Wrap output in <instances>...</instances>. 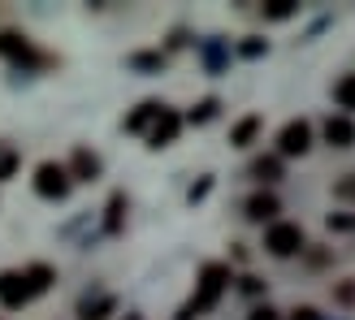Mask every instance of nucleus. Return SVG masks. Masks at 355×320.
Masks as SVG:
<instances>
[{
	"label": "nucleus",
	"instance_id": "1",
	"mask_svg": "<svg viewBox=\"0 0 355 320\" xmlns=\"http://www.w3.org/2000/svg\"><path fill=\"white\" fill-rule=\"evenodd\" d=\"M230 281H234V273H230V264H204L200 269V281H195V299H191V316H204L221 303V294L230 290Z\"/></svg>",
	"mask_w": 355,
	"mask_h": 320
},
{
	"label": "nucleus",
	"instance_id": "2",
	"mask_svg": "<svg viewBox=\"0 0 355 320\" xmlns=\"http://www.w3.org/2000/svg\"><path fill=\"white\" fill-rule=\"evenodd\" d=\"M264 247H269V256H277V260L299 256L304 251V229H299L295 221H273L269 234H264Z\"/></svg>",
	"mask_w": 355,
	"mask_h": 320
},
{
	"label": "nucleus",
	"instance_id": "3",
	"mask_svg": "<svg viewBox=\"0 0 355 320\" xmlns=\"http://www.w3.org/2000/svg\"><path fill=\"white\" fill-rule=\"evenodd\" d=\"M69 173H65V165H57V160H44L40 169H35V190L44 195V199H65L69 195Z\"/></svg>",
	"mask_w": 355,
	"mask_h": 320
},
{
	"label": "nucleus",
	"instance_id": "4",
	"mask_svg": "<svg viewBox=\"0 0 355 320\" xmlns=\"http://www.w3.org/2000/svg\"><path fill=\"white\" fill-rule=\"evenodd\" d=\"M0 57H9L13 65H22V69L44 65V57L35 52V44L26 39V35H17V30H0Z\"/></svg>",
	"mask_w": 355,
	"mask_h": 320
},
{
	"label": "nucleus",
	"instance_id": "5",
	"mask_svg": "<svg viewBox=\"0 0 355 320\" xmlns=\"http://www.w3.org/2000/svg\"><path fill=\"white\" fill-rule=\"evenodd\" d=\"M312 148V126L304 117L299 121H286L282 126V134H277V156H304Z\"/></svg>",
	"mask_w": 355,
	"mask_h": 320
},
{
	"label": "nucleus",
	"instance_id": "6",
	"mask_svg": "<svg viewBox=\"0 0 355 320\" xmlns=\"http://www.w3.org/2000/svg\"><path fill=\"white\" fill-rule=\"evenodd\" d=\"M31 286H26V277L22 273H0V308H9V312H17V308H26L31 303Z\"/></svg>",
	"mask_w": 355,
	"mask_h": 320
},
{
	"label": "nucleus",
	"instance_id": "7",
	"mask_svg": "<svg viewBox=\"0 0 355 320\" xmlns=\"http://www.w3.org/2000/svg\"><path fill=\"white\" fill-rule=\"evenodd\" d=\"M178 130H182V117H178L173 109H165V104H161L156 121L148 126V143H152V148H169L173 139H178Z\"/></svg>",
	"mask_w": 355,
	"mask_h": 320
},
{
	"label": "nucleus",
	"instance_id": "8",
	"mask_svg": "<svg viewBox=\"0 0 355 320\" xmlns=\"http://www.w3.org/2000/svg\"><path fill=\"white\" fill-rule=\"evenodd\" d=\"M321 134H325V143L329 148H355V121L347 117V113H338V117H325V126H321Z\"/></svg>",
	"mask_w": 355,
	"mask_h": 320
},
{
	"label": "nucleus",
	"instance_id": "9",
	"mask_svg": "<svg viewBox=\"0 0 355 320\" xmlns=\"http://www.w3.org/2000/svg\"><path fill=\"white\" fill-rule=\"evenodd\" d=\"M65 173H69V182H96V177H100V156L87 152V148H78Z\"/></svg>",
	"mask_w": 355,
	"mask_h": 320
},
{
	"label": "nucleus",
	"instance_id": "10",
	"mask_svg": "<svg viewBox=\"0 0 355 320\" xmlns=\"http://www.w3.org/2000/svg\"><path fill=\"white\" fill-rule=\"evenodd\" d=\"M277 212H282V204H277V195H269V190H260V195L247 199V217H252V221H273Z\"/></svg>",
	"mask_w": 355,
	"mask_h": 320
},
{
	"label": "nucleus",
	"instance_id": "11",
	"mask_svg": "<svg viewBox=\"0 0 355 320\" xmlns=\"http://www.w3.org/2000/svg\"><path fill=\"white\" fill-rule=\"evenodd\" d=\"M260 126H264V117H260V113H252V117H243L239 126L230 130V143H234V148H247V143H252V139L260 134Z\"/></svg>",
	"mask_w": 355,
	"mask_h": 320
},
{
	"label": "nucleus",
	"instance_id": "12",
	"mask_svg": "<svg viewBox=\"0 0 355 320\" xmlns=\"http://www.w3.org/2000/svg\"><path fill=\"white\" fill-rule=\"evenodd\" d=\"M156 113H161V104H156V100H144V104H139V109H135V113L126 117V130H130V134L148 130L152 121H156Z\"/></svg>",
	"mask_w": 355,
	"mask_h": 320
},
{
	"label": "nucleus",
	"instance_id": "13",
	"mask_svg": "<svg viewBox=\"0 0 355 320\" xmlns=\"http://www.w3.org/2000/svg\"><path fill=\"white\" fill-rule=\"evenodd\" d=\"M22 277H26V286H31V294H44V290L52 286V281H57V273H52L48 264H31V269H26Z\"/></svg>",
	"mask_w": 355,
	"mask_h": 320
},
{
	"label": "nucleus",
	"instance_id": "14",
	"mask_svg": "<svg viewBox=\"0 0 355 320\" xmlns=\"http://www.w3.org/2000/svg\"><path fill=\"white\" fill-rule=\"evenodd\" d=\"M252 177H256V182H277V177H282V156H260V160H252Z\"/></svg>",
	"mask_w": 355,
	"mask_h": 320
},
{
	"label": "nucleus",
	"instance_id": "15",
	"mask_svg": "<svg viewBox=\"0 0 355 320\" xmlns=\"http://www.w3.org/2000/svg\"><path fill=\"white\" fill-rule=\"evenodd\" d=\"M334 100H338V109L355 113V74H343L338 87H334Z\"/></svg>",
	"mask_w": 355,
	"mask_h": 320
},
{
	"label": "nucleus",
	"instance_id": "16",
	"mask_svg": "<svg viewBox=\"0 0 355 320\" xmlns=\"http://www.w3.org/2000/svg\"><path fill=\"white\" fill-rule=\"evenodd\" d=\"M217 109H221V104L208 96V100H200V104L191 109V117H187V121H191V126H204V121H212V117H217Z\"/></svg>",
	"mask_w": 355,
	"mask_h": 320
},
{
	"label": "nucleus",
	"instance_id": "17",
	"mask_svg": "<svg viewBox=\"0 0 355 320\" xmlns=\"http://www.w3.org/2000/svg\"><path fill=\"white\" fill-rule=\"evenodd\" d=\"M104 312H113V299L104 294L100 303H83V320H104Z\"/></svg>",
	"mask_w": 355,
	"mask_h": 320
},
{
	"label": "nucleus",
	"instance_id": "18",
	"mask_svg": "<svg viewBox=\"0 0 355 320\" xmlns=\"http://www.w3.org/2000/svg\"><path fill=\"white\" fill-rule=\"evenodd\" d=\"M295 5L291 0H273V5H264V17H273V22H282V17H291Z\"/></svg>",
	"mask_w": 355,
	"mask_h": 320
},
{
	"label": "nucleus",
	"instance_id": "19",
	"mask_svg": "<svg viewBox=\"0 0 355 320\" xmlns=\"http://www.w3.org/2000/svg\"><path fill=\"white\" fill-rule=\"evenodd\" d=\"M334 299H338V303H355V281H343V286L334 290Z\"/></svg>",
	"mask_w": 355,
	"mask_h": 320
},
{
	"label": "nucleus",
	"instance_id": "20",
	"mask_svg": "<svg viewBox=\"0 0 355 320\" xmlns=\"http://www.w3.org/2000/svg\"><path fill=\"white\" fill-rule=\"evenodd\" d=\"M286 320H325V316L316 312V308H295V312H291Z\"/></svg>",
	"mask_w": 355,
	"mask_h": 320
},
{
	"label": "nucleus",
	"instance_id": "21",
	"mask_svg": "<svg viewBox=\"0 0 355 320\" xmlns=\"http://www.w3.org/2000/svg\"><path fill=\"white\" fill-rule=\"evenodd\" d=\"M13 169H17V156L5 152V156H0V177H13Z\"/></svg>",
	"mask_w": 355,
	"mask_h": 320
},
{
	"label": "nucleus",
	"instance_id": "22",
	"mask_svg": "<svg viewBox=\"0 0 355 320\" xmlns=\"http://www.w3.org/2000/svg\"><path fill=\"white\" fill-rule=\"evenodd\" d=\"M135 65H139V69H161L165 61H161V57H148V52H144V57H135Z\"/></svg>",
	"mask_w": 355,
	"mask_h": 320
},
{
	"label": "nucleus",
	"instance_id": "23",
	"mask_svg": "<svg viewBox=\"0 0 355 320\" xmlns=\"http://www.w3.org/2000/svg\"><path fill=\"white\" fill-rule=\"evenodd\" d=\"M247 320H282L273 308H252V316H247Z\"/></svg>",
	"mask_w": 355,
	"mask_h": 320
},
{
	"label": "nucleus",
	"instance_id": "24",
	"mask_svg": "<svg viewBox=\"0 0 355 320\" xmlns=\"http://www.w3.org/2000/svg\"><path fill=\"white\" fill-rule=\"evenodd\" d=\"M208 186H212V177H204L200 186H191V204H195V199H204V195H208Z\"/></svg>",
	"mask_w": 355,
	"mask_h": 320
},
{
	"label": "nucleus",
	"instance_id": "25",
	"mask_svg": "<svg viewBox=\"0 0 355 320\" xmlns=\"http://www.w3.org/2000/svg\"><path fill=\"white\" fill-rule=\"evenodd\" d=\"M260 52H264V44H260V39H252V44H243V57H260Z\"/></svg>",
	"mask_w": 355,
	"mask_h": 320
},
{
	"label": "nucleus",
	"instance_id": "26",
	"mask_svg": "<svg viewBox=\"0 0 355 320\" xmlns=\"http://www.w3.org/2000/svg\"><path fill=\"white\" fill-rule=\"evenodd\" d=\"M126 320H139V316H126Z\"/></svg>",
	"mask_w": 355,
	"mask_h": 320
}]
</instances>
